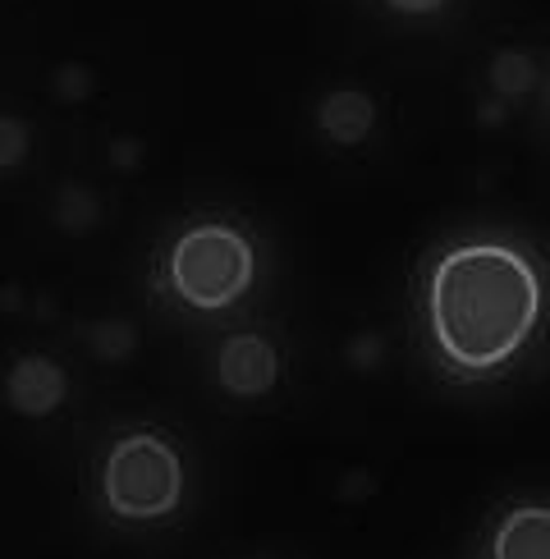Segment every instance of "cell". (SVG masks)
Segmentation results:
<instances>
[{
    "label": "cell",
    "instance_id": "1",
    "mask_svg": "<svg viewBox=\"0 0 550 559\" xmlns=\"http://www.w3.org/2000/svg\"><path fill=\"white\" fill-rule=\"evenodd\" d=\"M427 362L454 385H491L537 354L550 325V271L514 235L435 243L412 285Z\"/></svg>",
    "mask_w": 550,
    "mask_h": 559
},
{
    "label": "cell",
    "instance_id": "2",
    "mask_svg": "<svg viewBox=\"0 0 550 559\" xmlns=\"http://www.w3.org/2000/svg\"><path fill=\"white\" fill-rule=\"evenodd\" d=\"M101 500L120 523H166L183 504V454L156 427L110 440L101 459Z\"/></svg>",
    "mask_w": 550,
    "mask_h": 559
},
{
    "label": "cell",
    "instance_id": "3",
    "mask_svg": "<svg viewBox=\"0 0 550 559\" xmlns=\"http://www.w3.org/2000/svg\"><path fill=\"white\" fill-rule=\"evenodd\" d=\"M170 294L193 312H229L258 285V248L225 221H198L170 243Z\"/></svg>",
    "mask_w": 550,
    "mask_h": 559
},
{
    "label": "cell",
    "instance_id": "4",
    "mask_svg": "<svg viewBox=\"0 0 550 559\" xmlns=\"http://www.w3.org/2000/svg\"><path fill=\"white\" fill-rule=\"evenodd\" d=\"M477 559H550V500H504L477 542Z\"/></svg>",
    "mask_w": 550,
    "mask_h": 559
},
{
    "label": "cell",
    "instance_id": "5",
    "mask_svg": "<svg viewBox=\"0 0 550 559\" xmlns=\"http://www.w3.org/2000/svg\"><path fill=\"white\" fill-rule=\"evenodd\" d=\"M285 377L280 344L262 331H235L216 354V381L235 400H266Z\"/></svg>",
    "mask_w": 550,
    "mask_h": 559
},
{
    "label": "cell",
    "instance_id": "6",
    "mask_svg": "<svg viewBox=\"0 0 550 559\" xmlns=\"http://www.w3.org/2000/svg\"><path fill=\"white\" fill-rule=\"evenodd\" d=\"M69 400V371L51 358V354H23L10 362L5 371V404L19 413V417H41L60 413Z\"/></svg>",
    "mask_w": 550,
    "mask_h": 559
},
{
    "label": "cell",
    "instance_id": "7",
    "mask_svg": "<svg viewBox=\"0 0 550 559\" xmlns=\"http://www.w3.org/2000/svg\"><path fill=\"white\" fill-rule=\"evenodd\" d=\"M321 124H326L335 143H358V138H367V129H372V106L358 97H335L321 110Z\"/></svg>",
    "mask_w": 550,
    "mask_h": 559
},
{
    "label": "cell",
    "instance_id": "8",
    "mask_svg": "<svg viewBox=\"0 0 550 559\" xmlns=\"http://www.w3.org/2000/svg\"><path fill=\"white\" fill-rule=\"evenodd\" d=\"M87 348L101 362H120V358H129L133 348H138V331H133L129 321H97L87 331Z\"/></svg>",
    "mask_w": 550,
    "mask_h": 559
},
{
    "label": "cell",
    "instance_id": "9",
    "mask_svg": "<svg viewBox=\"0 0 550 559\" xmlns=\"http://www.w3.org/2000/svg\"><path fill=\"white\" fill-rule=\"evenodd\" d=\"M28 156V129L19 120H0V170H14Z\"/></svg>",
    "mask_w": 550,
    "mask_h": 559
},
{
    "label": "cell",
    "instance_id": "10",
    "mask_svg": "<svg viewBox=\"0 0 550 559\" xmlns=\"http://www.w3.org/2000/svg\"><path fill=\"white\" fill-rule=\"evenodd\" d=\"M399 14H431V10H441L445 0H390Z\"/></svg>",
    "mask_w": 550,
    "mask_h": 559
}]
</instances>
